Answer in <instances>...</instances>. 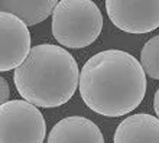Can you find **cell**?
Segmentation results:
<instances>
[{"label": "cell", "instance_id": "cell-3", "mask_svg": "<svg viewBox=\"0 0 159 143\" xmlns=\"http://www.w3.org/2000/svg\"><path fill=\"white\" fill-rule=\"evenodd\" d=\"M101 29L103 15L91 0H61L52 13V35L64 48L88 47Z\"/></svg>", "mask_w": 159, "mask_h": 143}, {"label": "cell", "instance_id": "cell-7", "mask_svg": "<svg viewBox=\"0 0 159 143\" xmlns=\"http://www.w3.org/2000/svg\"><path fill=\"white\" fill-rule=\"evenodd\" d=\"M46 143H104V137L90 118L71 116L59 120L52 127Z\"/></svg>", "mask_w": 159, "mask_h": 143}, {"label": "cell", "instance_id": "cell-8", "mask_svg": "<svg viewBox=\"0 0 159 143\" xmlns=\"http://www.w3.org/2000/svg\"><path fill=\"white\" fill-rule=\"evenodd\" d=\"M114 143H159V118L146 113L126 117L114 132Z\"/></svg>", "mask_w": 159, "mask_h": 143}, {"label": "cell", "instance_id": "cell-2", "mask_svg": "<svg viewBox=\"0 0 159 143\" xmlns=\"http://www.w3.org/2000/svg\"><path fill=\"white\" fill-rule=\"evenodd\" d=\"M80 74L78 64L68 51L41 43L32 48L25 62L15 69L13 83L28 103L52 109L71 100L80 87Z\"/></svg>", "mask_w": 159, "mask_h": 143}, {"label": "cell", "instance_id": "cell-5", "mask_svg": "<svg viewBox=\"0 0 159 143\" xmlns=\"http://www.w3.org/2000/svg\"><path fill=\"white\" fill-rule=\"evenodd\" d=\"M106 10L111 23L127 34H148L159 28V0H107Z\"/></svg>", "mask_w": 159, "mask_h": 143}, {"label": "cell", "instance_id": "cell-12", "mask_svg": "<svg viewBox=\"0 0 159 143\" xmlns=\"http://www.w3.org/2000/svg\"><path fill=\"white\" fill-rule=\"evenodd\" d=\"M153 109H155V113L159 118V88L155 93V97H153Z\"/></svg>", "mask_w": 159, "mask_h": 143}, {"label": "cell", "instance_id": "cell-6", "mask_svg": "<svg viewBox=\"0 0 159 143\" xmlns=\"http://www.w3.org/2000/svg\"><path fill=\"white\" fill-rule=\"evenodd\" d=\"M30 51L28 26L15 15L0 12V71L20 67Z\"/></svg>", "mask_w": 159, "mask_h": 143}, {"label": "cell", "instance_id": "cell-9", "mask_svg": "<svg viewBox=\"0 0 159 143\" xmlns=\"http://www.w3.org/2000/svg\"><path fill=\"white\" fill-rule=\"evenodd\" d=\"M57 4V0H2L0 9L19 17L26 26H34L54 13Z\"/></svg>", "mask_w": 159, "mask_h": 143}, {"label": "cell", "instance_id": "cell-4", "mask_svg": "<svg viewBox=\"0 0 159 143\" xmlns=\"http://www.w3.org/2000/svg\"><path fill=\"white\" fill-rule=\"evenodd\" d=\"M46 136L43 114L26 100L0 105V143H42Z\"/></svg>", "mask_w": 159, "mask_h": 143}, {"label": "cell", "instance_id": "cell-1", "mask_svg": "<svg viewBox=\"0 0 159 143\" xmlns=\"http://www.w3.org/2000/svg\"><path fill=\"white\" fill-rule=\"evenodd\" d=\"M80 94L88 109L101 116L129 114L146 94L145 69L125 51H101L84 64L80 74Z\"/></svg>", "mask_w": 159, "mask_h": 143}, {"label": "cell", "instance_id": "cell-11", "mask_svg": "<svg viewBox=\"0 0 159 143\" xmlns=\"http://www.w3.org/2000/svg\"><path fill=\"white\" fill-rule=\"evenodd\" d=\"M0 85H2V97H0V101H2V104H4V103H7V98H9V85L4 78H0Z\"/></svg>", "mask_w": 159, "mask_h": 143}, {"label": "cell", "instance_id": "cell-10", "mask_svg": "<svg viewBox=\"0 0 159 143\" xmlns=\"http://www.w3.org/2000/svg\"><path fill=\"white\" fill-rule=\"evenodd\" d=\"M140 65L145 74L159 80V35L151 38L140 51Z\"/></svg>", "mask_w": 159, "mask_h": 143}]
</instances>
